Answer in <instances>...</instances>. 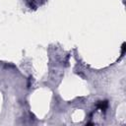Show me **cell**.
Wrapping results in <instances>:
<instances>
[{"mask_svg":"<svg viewBox=\"0 0 126 126\" xmlns=\"http://www.w3.org/2000/svg\"><path fill=\"white\" fill-rule=\"evenodd\" d=\"M107 105H108V103H107L106 100H104V101H99V102L97 103V107H98L99 109H101V110H105L106 107H107Z\"/></svg>","mask_w":126,"mask_h":126,"instance_id":"cell-1","label":"cell"}]
</instances>
